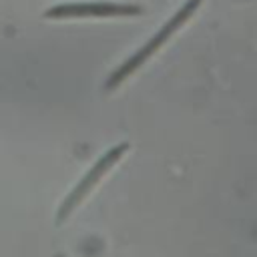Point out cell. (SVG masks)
Here are the masks:
<instances>
[{"instance_id":"1","label":"cell","mask_w":257,"mask_h":257,"mask_svg":"<svg viewBox=\"0 0 257 257\" xmlns=\"http://www.w3.org/2000/svg\"><path fill=\"white\" fill-rule=\"evenodd\" d=\"M199 4H201V0H187V2L181 6V10L175 12V14L171 16V20H169V22H167V24H165V26H163V28H161V30H159V32H157L145 46H141L131 58H126V60H124V62H122V64H120V66L106 78L104 88H106V90L116 88L128 74H133L141 64H145V62H147V60H149V58H151V56H153V54H155V52H157V50H159V48H161V46H163V44H165V42H167V40H169V38H171V36H173L185 22H187V20H189V16H193V12L199 8Z\"/></svg>"},{"instance_id":"2","label":"cell","mask_w":257,"mask_h":257,"mask_svg":"<svg viewBox=\"0 0 257 257\" xmlns=\"http://www.w3.org/2000/svg\"><path fill=\"white\" fill-rule=\"evenodd\" d=\"M143 8L139 4L120 2H66L44 10L48 20H70V18H110V16H137Z\"/></svg>"},{"instance_id":"3","label":"cell","mask_w":257,"mask_h":257,"mask_svg":"<svg viewBox=\"0 0 257 257\" xmlns=\"http://www.w3.org/2000/svg\"><path fill=\"white\" fill-rule=\"evenodd\" d=\"M126 149H128V145H126V143H120V145L112 147L110 151H106V153H104V155L90 167V171L78 181V185L70 191V195H68V197L62 201V205L58 207V211H56V223H58V225H60L62 221H66V217H68V215L82 203V199H84V197L92 191V187L104 177V173H106V171H108V169H110V167L124 155Z\"/></svg>"}]
</instances>
